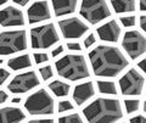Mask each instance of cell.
<instances>
[{
    "instance_id": "1",
    "label": "cell",
    "mask_w": 146,
    "mask_h": 123,
    "mask_svg": "<svg viewBox=\"0 0 146 123\" xmlns=\"http://www.w3.org/2000/svg\"><path fill=\"white\" fill-rule=\"evenodd\" d=\"M91 67L96 76L115 77L128 66V60L119 49L110 45H99L89 54Z\"/></svg>"
},
{
    "instance_id": "2",
    "label": "cell",
    "mask_w": 146,
    "mask_h": 123,
    "mask_svg": "<svg viewBox=\"0 0 146 123\" xmlns=\"http://www.w3.org/2000/svg\"><path fill=\"white\" fill-rule=\"evenodd\" d=\"M83 113L86 120L91 123L116 122L121 120L123 116L119 101L116 99H105V98L94 100L90 105H88L84 108Z\"/></svg>"
},
{
    "instance_id": "3",
    "label": "cell",
    "mask_w": 146,
    "mask_h": 123,
    "mask_svg": "<svg viewBox=\"0 0 146 123\" xmlns=\"http://www.w3.org/2000/svg\"><path fill=\"white\" fill-rule=\"evenodd\" d=\"M56 71L70 80H79L89 77V68L83 55H66L56 63Z\"/></svg>"
},
{
    "instance_id": "4",
    "label": "cell",
    "mask_w": 146,
    "mask_h": 123,
    "mask_svg": "<svg viewBox=\"0 0 146 123\" xmlns=\"http://www.w3.org/2000/svg\"><path fill=\"white\" fill-rule=\"evenodd\" d=\"M54 107V99L45 89H39L27 98L25 102V108L29 115H51Z\"/></svg>"
},
{
    "instance_id": "5",
    "label": "cell",
    "mask_w": 146,
    "mask_h": 123,
    "mask_svg": "<svg viewBox=\"0 0 146 123\" xmlns=\"http://www.w3.org/2000/svg\"><path fill=\"white\" fill-rule=\"evenodd\" d=\"M27 48L26 31H7L0 33V55L22 51Z\"/></svg>"
},
{
    "instance_id": "6",
    "label": "cell",
    "mask_w": 146,
    "mask_h": 123,
    "mask_svg": "<svg viewBox=\"0 0 146 123\" xmlns=\"http://www.w3.org/2000/svg\"><path fill=\"white\" fill-rule=\"evenodd\" d=\"M80 15L90 23H98L111 16L106 0H82Z\"/></svg>"
},
{
    "instance_id": "7",
    "label": "cell",
    "mask_w": 146,
    "mask_h": 123,
    "mask_svg": "<svg viewBox=\"0 0 146 123\" xmlns=\"http://www.w3.org/2000/svg\"><path fill=\"white\" fill-rule=\"evenodd\" d=\"M31 40L33 49H48L58 42V34L55 26L49 23L32 29Z\"/></svg>"
},
{
    "instance_id": "8",
    "label": "cell",
    "mask_w": 146,
    "mask_h": 123,
    "mask_svg": "<svg viewBox=\"0 0 146 123\" xmlns=\"http://www.w3.org/2000/svg\"><path fill=\"white\" fill-rule=\"evenodd\" d=\"M122 45L131 59H138L146 50V39L139 31H129L123 37Z\"/></svg>"
},
{
    "instance_id": "9",
    "label": "cell",
    "mask_w": 146,
    "mask_h": 123,
    "mask_svg": "<svg viewBox=\"0 0 146 123\" xmlns=\"http://www.w3.org/2000/svg\"><path fill=\"white\" fill-rule=\"evenodd\" d=\"M144 76L131 68L119 79L121 92L124 95H140L144 88Z\"/></svg>"
},
{
    "instance_id": "10",
    "label": "cell",
    "mask_w": 146,
    "mask_h": 123,
    "mask_svg": "<svg viewBox=\"0 0 146 123\" xmlns=\"http://www.w3.org/2000/svg\"><path fill=\"white\" fill-rule=\"evenodd\" d=\"M38 84L40 83H39V78L36 76V73L34 71H29V72H25V73L16 76L10 82L7 88L11 93L22 94V93L29 92V90L35 88Z\"/></svg>"
},
{
    "instance_id": "11",
    "label": "cell",
    "mask_w": 146,
    "mask_h": 123,
    "mask_svg": "<svg viewBox=\"0 0 146 123\" xmlns=\"http://www.w3.org/2000/svg\"><path fill=\"white\" fill-rule=\"evenodd\" d=\"M60 29L62 32L63 37L67 39H76L80 38L86 31H88V26L82 20L77 19V17H71V19H66L58 22Z\"/></svg>"
},
{
    "instance_id": "12",
    "label": "cell",
    "mask_w": 146,
    "mask_h": 123,
    "mask_svg": "<svg viewBox=\"0 0 146 123\" xmlns=\"http://www.w3.org/2000/svg\"><path fill=\"white\" fill-rule=\"evenodd\" d=\"M25 25V16L20 9L13 6H7L0 10V26L3 27H15V26H23Z\"/></svg>"
},
{
    "instance_id": "13",
    "label": "cell",
    "mask_w": 146,
    "mask_h": 123,
    "mask_svg": "<svg viewBox=\"0 0 146 123\" xmlns=\"http://www.w3.org/2000/svg\"><path fill=\"white\" fill-rule=\"evenodd\" d=\"M28 21L29 23H36V22H42V21H46L50 17V9H49V4L43 0V1H35L32 4V6H29L28 11Z\"/></svg>"
},
{
    "instance_id": "14",
    "label": "cell",
    "mask_w": 146,
    "mask_h": 123,
    "mask_svg": "<svg viewBox=\"0 0 146 123\" xmlns=\"http://www.w3.org/2000/svg\"><path fill=\"white\" fill-rule=\"evenodd\" d=\"M98 34L101 40L105 42H111L115 43L119 39V34H121V27L118 26L117 21L112 20L105 23L102 26H100L98 28Z\"/></svg>"
},
{
    "instance_id": "15",
    "label": "cell",
    "mask_w": 146,
    "mask_h": 123,
    "mask_svg": "<svg viewBox=\"0 0 146 123\" xmlns=\"http://www.w3.org/2000/svg\"><path fill=\"white\" fill-rule=\"evenodd\" d=\"M93 96H94V84L91 82H85V83L77 85L74 88V92H73V100L78 105H83Z\"/></svg>"
},
{
    "instance_id": "16",
    "label": "cell",
    "mask_w": 146,
    "mask_h": 123,
    "mask_svg": "<svg viewBox=\"0 0 146 123\" xmlns=\"http://www.w3.org/2000/svg\"><path fill=\"white\" fill-rule=\"evenodd\" d=\"M25 113L18 107H4L0 108V122L13 123L25 120Z\"/></svg>"
},
{
    "instance_id": "17",
    "label": "cell",
    "mask_w": 146,
    "mask_h": 123,
    "mask_svg": "<svg viewBox=\"0 0 146 123\" xmlns=\"http://www.w3.org/2000/svg\"><path fill=\"white\" fill-rule=\"evenodd\" d=\"M78 0H52V7L56 16H63L74 12Z\"/></svg>"
},
{
    "instance_id": "18",
    "label": "cell",
    "mask_w": 146,
    "mask_h": 123,
    "mask_svg": "<svg viewBox=\"0 0 146 123\" xmlns=\"http://www.w3.org/2000/svg\"><path fill=\"white\" fill-rule=\"evenodd\" d=\"M115 11L118 13L131 12L135 10V0H110Z\"/></svg>"
},
{
    "instance_id": "19",
    "label": "cell",
    "mask_w": 146,
    "mask_h": 123,
    "mask_svg": "<svg viewBox=\"0 0 146 123\" xmlns=\"http://www.w3.org/2000/svg\"><path fill=\"white\" fill-rule=\"evenodd\" d=\"M7 65L12 70L18 71V70H23V68L29 67L32 65V61H31L29 55H21V56L10 59L7 61Z\"/></svg>"
},
{
    "instance_id": "20",
    "label": "cell",
    "mask_w": 146,
    "mask_h": 123,
    "mask_svg": "<svg viewBox=\"0 0 146 123\" xmlns=\"http://www.w3.org/2000/svg\"><path fill=\"white\" fill-rule=\"evenodd\" d=\"M49 88L52 90L54 94L56 95V96H66L70 93V84L65 83V82H61V80H54L51 83L49 84Z\"/></svg>"
},
{
    "instance_id": "21",
    "label": "cell",
    "mask_w": 146,
    "mask_h": 123,
    "mask_svg": "<svg viewBox=\"0 0 146 123\" xmlns=\"http://www.w3.org/2000/svg\"><path fill=\"white\" fill-rule=\"evenodd\" d=\"M98 88H99V92L102 93V94H111V95L117 94V88H116V84L113 83V82L99 80L98 82Z\"/></svg>"
},
{
    "instance_id": "22",
    "label": "cell",
    "mask_w": 146,
    "mask_h": 123,
    "mask_svg": "<svg viewBox=\"0 0 146 123\" xmlns=\"http://www.w3.org/2000/svg\"><path fill=\"white\" fill-rule=\"evenodd\" d=\"M139 105H140L139 100H133V99L125 100L124 101V107H125L127 113H133L135 111H138L139 110Z\"/></svg>"
},
{
    "instance_id": "23",
    "label": "cell",
    "mask_w": 146,
    "mask_h": 123,
    "mask_svg": "<svg viewBox=\"0 0 146 123\" xmlns=\"http://www.w3.org/2000/svg\"><path fill=\"white\" fill-rule=\"evenodd\" d=\"M60 122H66V123H82V118L78 113H72L70 116H65L58 118Z\"/></svg>"
},
{
    "instance_id": "24",
    "label": "cell",
    "mask_w": 146,
    "mask_h": 123,
    "mask_svg": "<svg viewBox=\"0 0 146 123\" xmlns=\"http://www.w3.org/2000/svg\"><path fill=\"white\" fill-rule=\"evenodd\" d=\"M70 110H73V105L71 104V101L62 100V101L58 102V112H66Z\"/></svg>"
},
{
    "instance_id": "25",
    "label": "cell",
    "mask_w": 146,
    "mask_h": 123,
    "mask_svg": "<svg viewBox=\"0 0 146 123\" xmlns=\"http://www.w3.org/2000/svg\"><path fill=\"white\" fill-rule=\"evenodd\" d=\"M40 74H42L44 80H48L49 78H51L52 77V68H51V66L42 67L40 68Z\"/></svg>"
},
{
    "instance_id": "26",
    "label": "cell",
    "mask_w": 146,
    "mask_h": 123,
    "mask_svg": "<svg viewBox=\"0 0 146 123\" xmlns=\"http://www.w3.org/2000/svg\"><path fill=\"white\" fill-rule=\"evenodd\" d=\"M121 22L125 27H133L135 25V17L134 16H123L121 17Z\"/></svg>"
},
{
    "instance_id": "27",
    "label": "cell",
    "mask_w": 146,
    "mask_h": 123,
    "mask_svg": "<svg viewBox=\"0 0 146 123\" xmlns=\"http://www.w3.org/2000/svg\"><path fill=\"white\" fill-rule=\"evenodd\" d=\"M33 56H34V61L36 63H43V62H46L49 60V56L44 53H35Z\"/></svg>"
},
{
    "instance_id": "28",
    "label": "cell",
    "mask_w": 146,
    "mask_h": 123,
    "mask_svg": "<svg viewBox=\"0 0 146 123\" xmlns=\"http://www.w3.org/2000/svg\"><path fill=\"white\" fill-rule=\"evenodd\" d=\"M10 77V73H9V71L5 70V68H0V85L3 83H5V80Z\"/></svg>"
},
{
    "instance_id": "29",
    "label": "cell",
    "mask_w": 146,
    "mask_h": 123,
    "mask_svg": "<svg viewBox=\"0 0 146 123\" xmlns=\"http://www.w3.org/2000/svg\"><path fill=\"white\" fill-rule=\"evenodd\" d=\"M95 42H96V39H95V35H94V34H89L88 37L84 39V47H85V48H89V47H91V45H93Z\"/></svg>"
},
{
    "instance_id": "30",
    "label": "cell",
    "mask_w": 146,
    "mask_h": 123,
    "mask_svg": "<svg viewBox=\"0 0 146 123\" xmlns=\"http://www.w3.org/2000/svg\"><path fill=\"white\" fill-rule=\"evenodd\" d=\"M67 48L70 49V50H76V51H79V50L82 49V47H80V44L79 43H68L67 44Z\"/></svg>"
},
{
    "instance_id": "31",
    "label": "cell",
    "mask_w": 146,
    "mask_h": 123,
    "mask_svg": "<svg viewBox=\"0 0 146 123\" xmlns=\"http://www.w3.org/2000/svg\"><path fill=\"white\" fill-rule=\"evenodd\" d=\"M146 120H145V117L144 116H136L134 118H131L130 122L131 123H144Z\"/></svg>"
},
{
    "instance_id": "32",
    "label": "cell",
    "mask_w": 146,
    "mask_h": 123,
    "mask_svg": "<svg viewBox=\"0 0 146 123\" xmlns=\"http://www.w3.org/2000/svg\"><path fill=\"white\" fill-rule=\"evenodd\" d=\"M62 51H63V48H62V47H61V45H60V47H57V48H56V49H55V50H54V51L51 53V55H52L54 57H56L57 55H60V54H61Z\"/></svg>"
},
{
    "instance_id": "33",
    "label": "cell",
    "mask_w": 146,
    "mask_h": 123,
    "mask_svg": "<svg viewBox=\"0 0 146 123\" xmlns=\"http://www.w3.org/2000/svg\"><path fill=\"white\" fill-rule=\"evenodd\" d=\"M140 27L143 31H146V17L144 15H141L140 17Z\"/></svg>"
},
{
    "instance_id": "34",
    "label": "cell",
    "mask_w": 146,
    "mask_h": 123,
    "mask_svg": "<svg viewBox=\"0 0 146 123\" xmlns=\"http://www.w3.org/2000/svg\"><path fill=\"white\" fill-rule=\"evenodd\" d=\"M6 100H7V94L4 90H0V104L5 102Z\"/></svg>"
},
{
    "instance_id": "35",
    "label": "cell",
    "mask_w": 146,
    "mask_h": 123,
    "mask_svg": "<svg viewBox=\"0 0 146 123\" xmlns=\"http://www.w3.org/2000/svg\"><path fill=\"white\" fill-rule=\"evenodd\" d=\"M29 0H13V3H16L17 5H21V6H25L28 4Z\"/></svg>"
},
{
    "instance_id": "36",
    "label": "cell",
    "mask_w": 146,
    "mask_h": 123,
    "mask_svg": "<svg viewBox=\"0 0 146 123\" xmlns=\"http://www.w3.org/2000/svg\"><path fill=\"white\" fill-rule=\"evenodd\" d=\"M145 63H146V60H141V61L138 63V67H139L143 72H145Z\"/></svg>"
},
{
    "instance_id": "37",
    "label": "cell",
    "mask_w": 146,
    "mask_h": 123,
    "mask_svg": "<svg viewBox=\"0 0 146 123\" xmlns=\"http://www.w3.org/2000/svg\"><path fill=\"white\" fill-rule=\"evenodd\" d=\"M39 122H45V123H52V120H34V121H31V123H39Z\"/></svg>"
},
{
    "instance_id": "38",
    "label": "cell",
    "mask_w": 146,
    "mask_h": 123,
    "mask_svg": "<svg viewBox=\"0 0 146 123\" xmlns=\"http://www.w3.org/2000/svg\"><path fill=\"white\" fill-rule=\"evenodd\" d=\"M140 10L141 11L146 10V0H140Z\"/></svg>"
},
{
    "instance_id": "39",
    "label": "cell",
    "mask_w": 146,
    "mask_h": 123,
    "mask_svg": "<svg viewBox=\"0 0 146 123\" xmlns=\"http://www.w3.org/2000/svg\"><path fill=\"white\" fill-rule=\"evenodd\" d=\"M20 101H21V98H16L12 100V102H20Z\"/></svg>"
},
{
    "instance_id": "40",
    "label": "cell",
    "mask_w": 146,
    "mask_h": 123,
    "mask_svg": "<svg viewBox=\"0 0 146 123\" xmlns=\"http://www.w3.org/2000/svg\"><path fill=\"white\" fill-rule=\"evenodd\" d=\"M7 1V0H0V6H1V5H4V4H5Z\"/></svg>"
},
{
    "instance_id": "41",
    "label": "cell",
    "mask_w": 146,
    "mask_h": 123,
    "mask_svg": "<svg viewBox=\"0 0 146 123\" xmlns=\"http://www.w3.org/2000/svg\"><path fill=\"white\" fill-rule=\"evenodd\" d=\"M0 63H3V60H1V59H0Z\"/></svg>"
}]
</instances>
